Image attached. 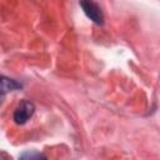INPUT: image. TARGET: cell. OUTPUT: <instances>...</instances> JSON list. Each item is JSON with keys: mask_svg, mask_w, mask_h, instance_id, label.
<instances>
[{"mask_svg": "<svg viewBox=\"0 0 160 160\" xmlns=\"http://www.w3.org/2000/svg\"><path fill=\"white\" fill-rule=\"evenodd\" d=\"M19 160H48L46 156L42 154V152H39V151H25L20 155Z\"/></svg>", "mask_w": 160, "mask_h": 160, "instance_id": "4", "label": "cell"}, {"mask_svg": "<svg viewBox=\"0 0 160 160\" xmlns=\"http://www.w3.org/2000/svg\"><path fill=\"white\" fill-rule=\"evenodd\" d=\"M35 111V106L31 101L29 100H22L15 109L14 111V121L18 125H22L25 124L34 114Z\"/></svg>", "mask_w": 160, "mask_h": 160, "instance_id": "1", "label": "cell"}, {"mask_svg": "<svg viewBox=\"0 0 160 160\" xmlns=\"http://www.w3.org/2000/svg\"><path fill=\"white\" fill-rule=\"evenodd\" d=\"M22 85L12 79H8L5 76H2L1 79V92L2 95H5L6 91H12V90H16V89H20Z\"/></svg>", "mask_w": 160, "mask_h": 160, "instance_id": "3", "label": "cell"}, {"mask_svg": "<svg viewBox=\"0 0 160 160\" xmlns=\"http://www.w3.org/2000/svg\"><path fill=\"white\" fill-rule=\"evenodd\" d=\"M80 6L85 15L96 25L104 24V14L100 9V6L94 1H80Z\"/></svg>", "mask_w": 160, "mask_h": 160, "instance_id": "2", "label": "cell"}]
</instances>
